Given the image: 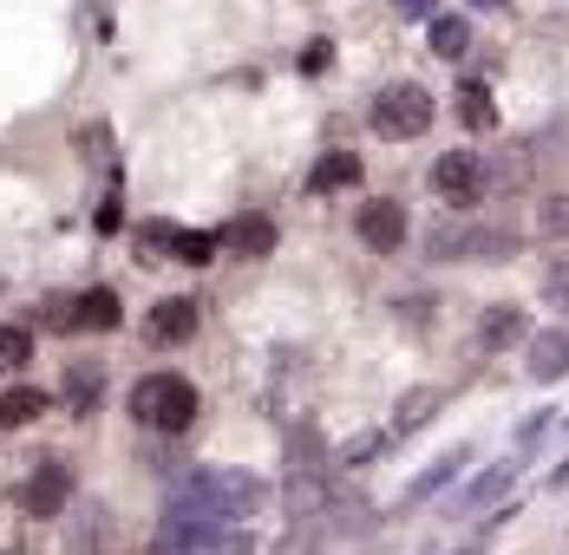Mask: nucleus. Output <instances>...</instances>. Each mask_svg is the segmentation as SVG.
I'll return each instance as SVG.
<instances>
[{
	"instance_id": "obj_1",
	"label": "nucleus",
	"mask_w": 569,
	"mask_h": 555,
	"mask_svg": "<svg viewBox=\"0 0 569 555\" xmlns=\"http://www.w3.org/2000/svg\"><path fill=\"white\" fill-rule=\"evenodd\" d=\"M197 386L183 380V373H151V380H138L131 392V412H138V425H151V432H164V438H183L190 425H197Z\"/></svg>"
},
{
	"instance_id": "obj_2",
	"label": "nucleus",
	"mask_w": 569,
	"mask_h": 555,
	"mask_svg": "<svg viewBox=\"0 0 569 555\" xmlns=\"http://www.w3.org/2000/svg\"><path fill=\"white\" fill-rule=\"evenodd\" d=\"M190 497L210 503V509H217V516H229V523H242V516H256V509L269 503V484H262L256 471L217 464V471H197V477H190Z\"/></svg>"
},
{
	"instance_id": "obj_3",
	"label": "nucleus",
	"mask_w": 569,
	"mask_h": 555,
	"mask_svg": "<svg viewBox=\"0 0 569 555\" xmlns=\"http://www.w3.org/2000/svg\"><path fill=\"white\" fill-rule=\"evenodd\" d=\"M373 131H380V138H393V144L426 138V131H432V92H426V85H412V79L380 85V92H373Z\"/></svg>"
},
{
	"instance_id": "obj_4",
	"label": "nucleus",
	"mask_w": 569,
	"mask_h": 555,
	"mask_svg": "<svg viewBox=\"0 0 569 555\" xmlns=\"http://www.w3.org/2000/svg\"><path fill=\"white\" fill-rule=\"evenodd\" d=\"M523 464H530L523 451H511V457H498V464H485V471H478V477H471V484H465V491H458V497L446 503V509H452V516H485L491 503H505V497L517 491Z\"/></svg>"
},
{
	"instance_id": "obj_5",
	"label": "nucleus",
	"mask_w": 569,
	"mask_h": 555,
	"mask_svg": "<svg viewBox=\"0 0 569 555\" xmlns=\"http://www.w3.org/2000/svg\"><path fill=\"white\" fill-rule=\"evenodd\" d=\"M432 190H439V203H452V210H471V203L491 190V176H485V158H471V151H446V158L432 164Z\"/></svg>"
},
{
	"instance_id": "obj_6",
	"label": "nucleus",
	"mask_w": 569,
	"mask_h": 555,
	"mask_svg": "<svg viewBox=\"0 0 569 555\" xmlns=\"http://www.w3.org/2000/svg\"><path fill=\"white\" fill-rule=\"evenodd\" d=\"M353 229H360V242L373 249V255H393V249H406V203L399 196H367L360 210H353Z\"/></svg>"
},
{
	"instance_id": "obj_7",
	"label": "nucleus",
	"mask_w": 569,
	"mask_h": 555,
	"mask_svg": "<svg viewBox=\"0 0 569 555\" xmlns=\"http://www.w3.org/2000/svg\"><path fill=\"white\" fill-rule=\"evenodd\" d=\"M282 503H288L295 523H315V516H328V503H341V491H335V477L321 464H288Z\"/></svg>"
},
{
	"instance_id": "obj_8",
	"label": "nucleus",
	"mask_w": 569,
	"mask_h": 555,
	"mask_svg": "<svg viewBox=\"0 0 569 555\" xmlns=\"http://www.w3.org/2000/svg\"><path fill=\"white\" fill-rule=\"evenodd\" d=\"M523 373H530L537 386H557V380L569 373V333L563 327L530 333V346H523Z\"/></svg>"
},
{
	"instance_id": "obj_9",
	"label": "nucleus",
	"mask_w": 569,
	"mask_h": 555,
	"mask_svg": "<svg viewBox=\"0 0 569 555\" xmlns=\"http://www.w3.org/2000/svg\"><path fill=\"white\" fill-rule=\"evenodd\" d=\"M478 346H485V353H511V346H530V321H523V307H511V301L485 307V314H478Z\"/></svg>"
},
{
	"instance_id": "obj_10",
	"label": "nucleus",
	"mask_w": 569,
	"mask_h": 555,
	"mask_svg": "<svg viewBox=\"0 0 569 555\" xmlns=\"http://www.w3.org/2000/svg\"><path fill=\"white\" fill-rule=\"evenodd\" d=\"M144 333H151L158 346H183V340L197 333V294H171V301H158V307L144 314Z\"/></svg>"
},
{
	"instance_id": "obj_11",
	"label": "nucleus",
	"mask_w": 569,
	"mask_h": 555,
	"mask_svg": "<svg viewBox=\"0 0 569 555\" xmlns=\"http://www.w3.org/2000/svg\"><path fill=\"white\" fill-rule=\"evenodd\" d=\"M66 503H72V471L66 464H40L20 491V509H33V516H59Z\"/></svg>"
},
{
	"instance_id": "obj_12",
	"label": "nucleus",
	"mask_w": 569,
	"mask_h": 555,
	"mask_svg": "<svg viewBox=\"0 0 569 555\" xmlns=\"http://www.w3.org/2000/svg\"><path fill=\"white\" fill-rule=\"evenodd\" d=\"M106 549H112V509L79 503V516L66 523V555H106Z\"/></svg>"
},
{
	"instance_id": "obj_13",
	"label": "nucleus",
	"mask_w": 569,
	"mask_h": 555,
	"mask_svg": "<svg viewBox=\"0 0 569 555\" xmlns=\"http://www.w3.org/2000/svg\"><path fill=\"white\" fill-rule=\"evenodd\" d=\"M177 555H249V529L242 523H203V529L177 536Z\"/></svg>"
},
{
	"instance_id": "obj_14",
	"label": "nucleus",
	"mask_w": 569,
	"mask_h": 555,
	"mask_svg": "<svg viewBox=\"0 0 569 555\" xmlns=\"http://www.w3.org/2000/svg\"><path fill=\"white\" fill-rule=\"evenodd\" d=\"M465 464H471V451H465V444H458V451H446L439 464H426V471L406 484V497H399V503H406V509H412V503H432V497H439V491L458 477V471H465Z\"/></svg>"
},
{
	"instance_id": "obj_15",
	"label": "nucleus",
	"mask_w": 569,
	"mask_h": 555,
	"mask_svg": "<svg viewBox=\"0 0 569 555\" xmlns=\"http://www.w3.org/2000/svg\"><path fill=\"white\" fill-rule=\"evenodd\" d=\"M478 242H485V229H465V222H439V229L426 235V255H432V262H478Z\"/></svg>"
},
{
	"instance_id": "obj_16",
	"label": "nucleus",
	"mask_w": 569,
	"mask_h": 555,
	"mask_svg": "<svg viewBox=\"0 0 569 555\" xmlns=\"http://www.w3.org/2000/svg\"><path fill=\"white\" fill-rule=\"evenodd\" d=\"M353 183H360V158L353 151H328L321 164L308 170V190L315 196H335V190H353Z\"/></svg>"
},
{
	"instance_id": "obj_17",
	"label": "nucleus",
	"mask_w": 569,
	"mask_h": 555,
	"mask_svg": "<svg viewBox=\"0 0 569 555\" xmlns=\"http://www.w3.org/2000/svg\"><path fill=\"white\" fill-rule=\"evenodd\" d=\"M439 405H446V398H439L432 386H412V392H406V398L393 405V438L419 432V425H432V418H439Z\"/></svg>"
},
{
	"instance_id": "obj_18",
	"label": "nucleus",
	"mask_w": 569,
	"mask_h": 555,
	"mask_svg": "<svg viewBox=\"0 0 569 555\" xmlns=\"http://www.w3.org/2000/svg\"><path fill=\"white\" fill-rule=\"evenodd\" d=\"M530 151H523V144H505V151H491V158H485V176H491V190H523V183H530Z\"/></svg>"
},
{
	"instance_id": "obj_19",
	"label": "nucleus",
	"mask_w": 569,
	"mask_h": 555,
	"mask_svg": "<svg viewBox=\"0 0 569 555\" xmlns=\"http://www.w3.org/2000/svg\"><path fill=\"white\" fill-rule=\"evenodd\" d=\"M458 124H465V131H478V138H491V131H498V105H491V92H485V85H458Z\"/></svg>"
},
{
	"instance_id": "obj_20",
	"label": "nucleus",
	"mask_w": 569,
	"mask_h": 555,
	"mask_svg": "<svg viewBox=\"0 0 569 555\" xmlns=\"http://www.w3.org/2000/svg\"><path fill=\"white\" fill-rule=\"evenodd\" d=\"M217 242L242 249V255H269V249H276V222H269V216H242V222H229Z\"/></svg>"
},
{
	"instance_id": "obj_21",
	"label": "nucleus",
	"mask_w": 569,
	"mask_h": 555,
	"mask_svg": "<svg viewBox=\"0 0 569 555\" xmlns=\"http://www.w3.org/2000/svg\"><path fill=\"white\" fill-rule=\"evenodd\" d=\"M99 392H106V366H86V360L66 366V405H72V412H92Z\"/></svg>"
},
{
	"instance_id": "obj_22",
	"label": "nucleus",
	"mask_w": 569,
	"mask_h": 555,
	"mask_svg": "<svg viewBox=\"0 0 569 555\" xmlns=\"http://www.w3.org/2000/svg\"><path fill=\"white\" fill-rule=\"evenodd\" d=\"M40 412H47V392H33V386H7L0 392V425H7V432L33 425Z\"/></svg>"
},
{
	"instance_id": "obj_23",
	"label": "nucleus",
	"mask_w": 569,
	"mask_h": 555,
	"mask_svg": "<svg viewBox=\"0 0 569 555\" xmlns=\"http://www.w3.org/2000/svg\"><path fill=\"white\" fill-rule=\"evenodd\" d=\"M118 321H124V307H118V294L112 287H86V294H79V327H118Z\"/></svg>"
},
{
	"instance_id": "obj_24",
	"label": "nucleus",
	"mask_w": 569,
	"mask_h": 555,
	"mask_svg": "<svg viewBox=\"0 0 569 555\" xmlns=\"http://www.w3.org/2000/svg\"><path fill=\"white\" fill-rule=\"evenodd\" d=\"M432 53L439 59H465L471 53V27L458 13H432Z\"/></svg>"
},
{
	"instance_id": "obj_25",
	"label": "nucleus",
	"mask_w": 569,
	"mask_h": 555,
	"mask_svg": "<svg viewBox=\"0 0 569 555\" xmlns=\"http://www.w3.org/2000/svg\"><path fill=\"white\" fill-rule=\"evenodd\" d=\"M164 242H171L177 262H210L217 255V235H203V229H158Z\"/></svg>"
},
{
	"instance_id": "obj_26",
	"label": "nucleus",
	"mask_w": 569,
	"mask_h": 555,
	"mask_svg": "<svg viewBox=\"0 0 569 555\" xmlns=\"http://www.w3.org/2000/svg\"><path fill=\"white\" fill-rule=\"evenodd\" d=\"M387 444H393V432H353V438L341 444L347 464H380L387 457Z\"/></svg>"
},
{
	"instance_id": "obj_27",
	"label": "nucleus",
	"mask_w": 569,
	"mask_h": 555,
	"mask_svg": "<svg viewBox=\"0 0 569 555\" xmlns=\"http://www.w3.org/2000/svg\"><path fill=\"white\" fill-rule=\"evenodd\" d=\"M33 360V333L27 327H0V373H20Z\"/></svg>"
},
{
	"instance_id": "obj_28",
	"label": "nucleus",
	"mask_w": 569,
	"mask_h": 555,
	"mask_svg": "<svg viewBox=\"0 0 569 555\" xmlns=\"http://www.w3.org/2000/svg\"><path fill=\"white\" fill-rule=\"evenodd\" d=\"M537 229H543V235H569V196H563V190L537 203Z\"/></svg>"
},
{
	"instance_id": "obj_29",
	"label": "nucleus",
	"mask_w": 569,
	"mask_h": 555,
	"mask_svg": "<svg viewBox=\"0 0 569 555\" xmlns=\"http://www.w3.org/2000/svg\"><path fill=\"white\" fill-rule=\"evenodd\" d=\"M543 301H550V307H569V262H557V269L543 275Z\"/></svg>"
},
{
	"instance_id": "obj_30",
	"label": "nucleus",
	"mask_w": 569,
	"mask_h": 555,
	"mask_svg": "<svg viewBox=\"0 0 569 555\" xmlns=\"http://www.w3.org/2000/svg\"><path fill=\"white\" fill-rule=\"evenodd\" d=\"M315 549H321V529H315V523H308V529H295V536L282 543V555H315Z\"/></svg>"
},
{
	"instance_id": "obj_31",
	"label": "nucleus",
	"mask_w": 569,
	"mask_h": 555,
	"mask_svg": "<svg viewBox=\"0 0 569 555\" xmlns=\"http://www.w3.org/2000/svg\"><path fill=\"white\" fill-rule=\"evenodd\" d=\"M543 432H550V412H530V418L517 425V444H537Z\"/></svg>"
},
{
	"instance_id": "obj_32",
	"label": "nucleus",
	"mask_w": 569,
	"mask_h": 555,
	"mask_svg": "<svg viewBox=\"0 0 569 555\" xmlns=\"http://www.w3.org/2000/svg\"><path fill=\"white\" fill-rule=\"evenodd\" d=\"M399 13H406V20H426V13H432V0H393Z\"/></svg>"
},
{
	"instance_id": "obj_33",
	"label": "nucleus",
	"mask_w": 569,
	"mask_h": 555,
	"mask_svg": "<svg viewBox=\"0 0 569 555\" xmlns=\"http://www.w3.org/2000/svg\"><path fill=\"white\" fill-rule=\"evenodd\" d=\"M550 491H569V464H557V471H550Z\"/></svg>"
},
{
	"instance_id": "obj_34",
	"label": "nucleus",
	"mask_w": 569,
	"mask_h": 555,
	"mask_svg": "<svg viewBox=\"0 0 569 555\" xmlns=\"http://www.w3.org/2000/svg\"><path fill=\"white\" fill-rule=\"evenodd\" d=\"M471 7H505V0H471Z\"/></svg>"
},
{
	"instance_id": "obj_35",
	"label": "nucleus",
	"mask_w": 569,
	"mask_h": 555,
	"mask_svg": "<svg viewBox=\"0 0 569 555\" xmlns=\"http://www.w3.org/2000/svg\"><path fill=\"white\" fill-rule=\"evenodd\" d=\"M458 555H478V549H458Z\"/></svg>"
},
{
	"instance_id": "obj_36",
	"label": "nucleus",
	"mask_w": 569,
	"mask_h": 555,
	"mask_svg": "<svg viewBox=\"0 0 569 555\" xmlns=\"http://www.w3.org/2000/svg\"><path fill=\"white\" fill-rule=\"evenodd\" d=\"M151 555H158V549H151Z\"/></svg>"
}]
</instances>
